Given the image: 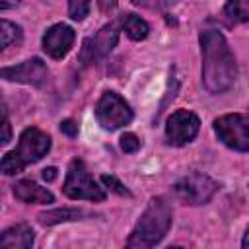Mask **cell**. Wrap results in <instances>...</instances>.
Wrapping results in <instances>:
<instances>
[{"instance_id":"13","label":"cell","mask_w":249,"mask_h":249,"mask_svg":"<svg viewBox=\"0 0 249 249\" xmlns=\"http://www.w3.org/2000/svg\"><path fill=\"white\" fill-rule=\"evenodd\" d=\"M33 241H35V235L27 224H16L4 230L0 235L2 249H31Z\"/></svg>"},{"instance_id":"19","label":"cell","mask_w":249,"mask_h":249,"mask_svg":"<svg viewBox=\"0 0 249 249\" xmlns=\"http://www.w3.org/2000/svg\"><path fill=\"white\" fill-rule=\"evenodd\" d=\"M140 148V138L132 132H124L121 136V150L126 152V154H134L136 150Z\"/></svg>"},{"instance_id":"20","label":"cell","mask_w":249,"mask_h":249,"mask_svg":"<svg viewBox=\"0 0 249 249\" xmlns=\"http://www.w3.org/2000/svg\"><path fill=\"white\" fill-rule=\"evenodd\" d=\"M101 181H103V185H105L107 189L115 191L117 195H121V196H130V191H128L121 181H117L113 175H103V177H101Z\"/></svg>"},{"instance_id":"11","label":"cell","mask_w":249,"mask_h":249,"mask_svg":"<svg viewBox=\"0 0 249 249\" xmlns=\"http://www.w3.org/2000/svg\"><path fill=\"white\" fill-rule=\"evenodd\" d=\"M74 39H76V33H74V29L70 25L54 23L43 35V51L51 58L60 60L70 53V49L74 45Z\"/></svg>"},{"instance_id":"10","label":"cell","mask_w":249,"mask_h":249,"mask_svg":"<svg viewBox=\"0 0 249 249\" xmlns=\"http://www.w3.org/2000/svg\"><path fill=\"white\" fill-rule=\"evenodd\" d=\"M117 39H119V23H117V21H109V23L103 25L93 37H89V39L84 43L82 58H84L86 62L101 60L103 56H107V54L115 49Z\"/></svg>"},{"instance_id":"5","label":"cell","mask_w":249,"mask_h":249,"mask_svg":"<svg viewBox=\"0 0 249 249\" xmlns=\"http://www.w3.org/2000/svg\"><path fill=\"white\" fill-rule=\"evenodd\" d=\"M218 189L220 185L204 173H189L171 187L173 195L181 202L191 204V206H200V204L210 202V198L218 193Z\"/></svg>"},{"instance_id":"2","label":"cell","mask_w":249,"mask_h":249,"mask_svg":"<svg viewBox=\"0 0 249 249\" xmlns=\"http://www.w3.org/2000/svg\"><path fill=\"white\" fill-rule=\"evenodd\" d=\"M173 212L171 204L163 196H154L150 198L146 210L138 218L130 237L126 239V247H154L158 245L165 233L171 228Z\"/></svg>"},{"instance_id":"1","label":"cell","mask_w":249,"mask_h":249,"mask_svg":"<svg viewBox=\"0 0 249 249\" xmlns=\"http://www.w3.org/2000/svg\"><path fill=\"white\" fill-rule=\"evenodd\" d=\"M200 54H202V84L214 93H226L231 89L237 78L235 56L226 41V37L216 29H206L200 33Z\"/></svg>"},{"instance_id":"8","label":"cell","mask_w":249,"mask_h":249,"mask_svg":"<svg viewBox=\"0 0 249 249\" xmlns=\"http://www.w3.org/2000/svg\"><path fill=\"white\" fill-rule=\"evenodd\" d=\"M200 121L195 113L187 109H179L171 113L165 121V138L171 146H185L198 134Z\"/></svg>"},{"instance_id":"17","label":"cell","mask_w":249,"mask_h":249,"mask_svg":"<svg viewBox=\"0 0 249 249\" xmlns=\"http://www.w3.org/2000/svg\"><path fill=\"white\" fill-rule=\"evenodd\" d=\"M0 35H2V49H8L10 45L21 41V27L8 21V19H2L0 21Z\"/></svg>"},{"instance_id":"9","label":"cell","mask_w":249,"mask_h":249,"mask_svg":"<svg viewBox=\"0 0 249 249\" xmlns=\"http://www.w3.org/2000/svg\"><path fill=\"white\" fill-rule=\"evenodd\" d=\"M2 78L8 80V82H18V84H27V86H43L49 78V68L47 64L41 60V58H29V60H23L21 64H16V66H8V68H2Z\"/></svg>"},{"instance_id":"22","label":"cell","mask_w":249,"mask_h":249,"mask_svg":"<svg viewBox=\"0 0 249 249\" xmlns=\"http://www.w3.org/2000/svg\"><path fill=\"white\" fill-rule=\"evenodd\" d=\"M60 130H62V132H66V134H68V136H72V138L78 134V126H76V124H74V121H70V119L60 123Z\"/></svg>"},{"instance_id":"12","label":"cell","mask_w":249,"mask_h":249,"mask_svg":"<svg viewBox=\"0 0 249 249\" xmlns=\"http://www.w3.org/2000/svg\"><path fill=\"white\" fill-rule=\"evenodd\" d=\"M14 196L27 204H53L54 195L47 189L35 183L33 179H21L14 185Z\"/></svg>"},{"instance_id":"3","label":"cell","mask_w":249,"mask_h":249,"mask_svg":"<svg viewBox=\"0 0 249 249\" xmlns=\"http://www.w3.org/2000/svg\"><path fill=\"white\" fill-rule=\"evenodd\" d=\"M51 150V136L35 126H29L21 132L18 148L8 152L2 158L4 175H16L25 169V165L39 161Z\"/></svg>"},{"instance_id":"26","label":"cell","mask_w":249,"mask_h":249,"mask_svg":"<svg viewBox=\"0 0 249 249\" xmlns=\"http://www.w3.org/2000/svg\"><path fill=\"white\" fill-rule=\"evenodd\" d=\"M241 245H243V247H249V228H247V231H245V235H243Z\"/></svg>"},{"instance_id":"18","label":"cell","mask_w":249,"mask_h":249,"mask_svg":"<svg viewBox=\"0 0 249 249\" xmlns=\"http://www.w3.org/2000/svg\"><path fill=\"white\" fill-rule=\"evenodd\" d=\"M89 6L91 0H68V16L74 21H82L89 14Z\"/></svg>"},{"instance_id":"21","label":"cell","mask_w":249,"mask_h":249,"mask_svg":"<svg viewBox=\"0 0 249 249\" xmlns=\"http://www.w3.org/2000/svg\"><path fill=\"white\" fill-rule=\"evenodd\" d=\"M4 121H2V124H4V134H2V144H8L10 142V138H12V128H10V121H8V111H6V107H4Z\"/></svg>"},{"instance_id":"15","label":"cell","mask_w":249,"mask_h":249,"mask_svg":"<svg viewBox=\"0 0 249 249\" xmlns=\"http://www.w3.org/2000/svg\"><path fill=\"white\" fill-rule=\"evenodd\" d=\"M119 23H121L123 31H124L132 41H142V39H146L148 33H150V25H148L140 16H136V14H124Z\"/></svg>"},{"instance_id":"16","label":"cell","mask_w":249,"mask_h":249,"mask_svg":"<svg viewBox=\"0 0 249 249\" xmlns=\"http://www.w3.org/2000/svg\"><path fill=\"white\" fill-rule=\"evenodd\" d=\"M224 14L231 23L249 21V0H228L224 6Z\"/></svg>"},{"instance_id":"14","label":"cell","mask_w":249,"mask_h":249,"mask_svg":"<svg viewBox=\"0 0 249 249\" xmlns=\"http://www.w3.org/2000/svg\"><path fill=\"white\" fill-rule=\"evenodd\" d=\"M84 216H88L86 210L82 208H54V210H47V212H41L37 216L39 224L41 226H54V224H60V222H74V220H82Z\"/></svg>"},{"instance_id":"25","label":"cell","mask_w":249,"mask_h":249,"mask_svg":"<svg viewBox=\"0 0 249 249\" xmlns=\"http://www.w3.org/2000/svg\"><path fill=\"white\" fill-rule=\"evenodd\" d=\"M19 4V0H0V8L2 10H10V8H16Z\"/></svg>"},{"instance_id":"6","label":"cell","mask_w":249,"mask_h":249,"mask_svg":"<svg viewBox=\"0 0 249 249\" xmlns=\"http://www.w3.org/2000/svg\"><path fill=\"white\" fill-rule=\"evenodd\" d=\"M214 132L224 146L235 152H249V117L239 113L222 115L214 121Z\"/></svg>"},{"instance_id":"4","label":"cell","mask_w":249,"mask_h":249,"mask_svg":"<svg viewBox=\"0 0 249 249\" xmlns=\"http://www.w3.org/2000/svg\"><path fill=\"white\" fill-rule=\"evenodd\" d=\"M62 193L72 200H91V202L105 200V191L89 175V171L82 160L70 161L66 179L62 185Z\"/></svg>"},{"instance_id":"7","label":"cell","mask_w":249,"mask_h":249,"mask_svg":"<svg viewBox=\"0 0 249 249\" xmlns=\"http://www.w3.org/2000/svg\"><path fill=\"white\" fill-rule=\"evenodd\" d=\"M95 119L103 128L117 130L132 121V109L117 91H103L95 105Z\"/></svg>"},{"instance_id":"23","label":"cell","mask_w":249,"mask_h":249,"mask_svg":"<svg viewBox=\"0 0 249 249\" xmlns=\"http://www.w3.org/2000/svg\"><path fill=\"white\" fill-rule=\"evenodd\" d=\"M97 4L101 8V12H111L117 8V0H97Z\"/></svg>"},{"instance_id":"24","label":"cell","mask_w":249,"mask_h":249,"mask_svg":"<svg viewBox=\"0 0 249 249\" xmlns=\"http://www.w3.org/2000/svg\"><path fill=\"white\" fill-rule=\"evenodd\" d=\"M43 179L45 181H54L56 179V167H45L43 169Z\"/></svg>"}]
</instances>
